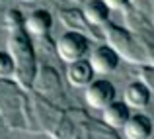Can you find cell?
Masks as SVG:
<instances>
[{"mask_svg": "<svg viewBox=\"0 0 154 139\" xmlns=\"http://www.w3.org/2000/svg\"><path fill=\"white\" fill-rule=\"evenodd\" d=\"M66 79L72 86L76 88H86L88 84L94 80V69H92L90 61H76V63H70L68 65V71H66Z\"/></svg>", "mask_w": 154, "mask_h": 139, "instance_id": "cell-5", "label": "cell"}, {"mask_svg": "<svg viewBox=\"0 0 154 139\" xmlns=\"http://www.w3.org/2000/svg\"><path fill=\"white\" fill-rule=\"evenodd\" d=\"M16 61L8 51H0V79H6L14 73Z\"/></svg>", "mask_w": 154, "mask_h": 139, "instance_id": "cell-11", "label": "cell"}, {"mask_svg": "<svg viewBox=\"0 0 154 139\" xmlns=\"http://www.w3.org/2000/svg\"><path fill=\"white\" fill-rule=\"evenodd\" d=\"M129 118H131V110L125 102H111L107 108H103V121L109 128L123 129Z\"/></svg>", "mask_w": 154, "mask_h": 139, "instance_id": "cell-7", "label": "cell"}, {"mask_svg": "<svg viewBox=\"0 0 154 139\" xmlns=\"http://www.w3.org/2000/svg\"><path fill=\"white\" fill-rule=\"evenodd\" d=\"M4 2H6V0H0V4H4Z\"/></svg>", "mask_w": 154, "mask_h": 139, "instance_id": "cell-15", "label": "cell"}, {"mask_svg": "<svg viewBox=\"0 0 154 139\" xmlns=\"http://www.w3.org/2000/svg\"><path fill=\"white\" fill-rule=\"evenodd\" d=\"M88 49H90V43H88L86 35L78 34V31H66L57 41V55L68 65L84 59Z\"/></svg>", "mask_w": 154, "mask_h": 139, "instance_id": "cell-1", "label": "cell"}, {"mask_svg": "<svg viewBox=\"0 0 154 139\" xmlns=\"http://www.w3.org/2000/svg\"><path fill=\"white\" fill-rule=\"evenodd\" d=\"M105 4H107L109 10H121V8H125L129 4V0H103Z\"/></svg>", "mask_w": 154, "mask_h": 139, "instance_id": "cell-13", "label": "cell"}, {"mask_svg": "<svg viewBox=\"0 0 154 139\" xmlns=\"http://www.w3.org/2000/svg\"><path fill=\"white\" fill-rule=\"evenodd\" d=\"M90 65H92V69H94V73L107 75V73H113L117 69V65H119V55H117L115 49H111L107 45H100L92 51Z\"/></svg>", "mask_w": 154, "mask_h": 139, "instance_id": "cell-3", "label": "cell"}, {"mask_svg": "<svg viewBox=\"0 0 154 139\" xmlns=\"http://www.w3.org/2000/svg\"><path fill=\"white\" fill-rule=\"evenodd\" d=\"M22 2H27V4H31V2H37V0H22Z\"/></svg>", "mask_w": 154, "mask_h": 139, "instance_id": "cell-14", "label": "cell"}, {"mask_svg": "<svg viewBox=\"0 0 154 139\" xmlns=\"http://www.w3.org/2000/svg\"><path fill=\"white\" fill-rule=\"evenodd\" d=\"M4 24H6V27L8 30H12V31H18L20 27L26 24V18H22V14H20L18 10H10L6 14V18H4Z\"/></svg>", "mask_w": 154, "mask_h": 139, "instance_id": "cell-12", "label": "cell"}, {"mask_svg": "<svg viewBox=\"0 0 154 139\" xmlns=\"http://www.w3.org/2000/svg\"><path fill=\"white\" fill-rule=\"evenodd\" d=\"M123 133L127 139H148L152 135V121L144 114H135L127 120L123 128Z\"/></svg>", "mask_w": 154, "mask_h": 139, "instance_id": "cell-6", "label": "cell"}, {"mask_svg": "<svg viewBox=\"0 0 154 139\" xmlns=\"http://www.w3.org/2000/svg\"><path fill=\"white\" fill-rule=\"evenodd\" d=\"M23 27H26V31L29 35H35V37H41V35L49 34L51 27H53V16H51V12H47V10H33L26 18Z\"/></svg>", "mask_w": 154, "mask_h": 139, "instance_id": "cell-4", "label": "cell"}, {"mask_svg": "<svg viewBox=\"0 0 154 139\" xmlns=\"http://www.w3.org/2000/svg\"><path fill=\"white\" fill-rule=\"evenodd\" d=\"M8 53L14 57L16 63L22 61V57H29L33 55V49H31L29 39H26V34H20V31H14L8 39Z\"/></svg>", "mask_w": 154, "mask_h": 139, "instance_id": "cell-9", "label": "cell"}, {"mask_svg": "<svg viewBox=\"0 0 154 139\" xmlns=\"http://www.w3.org/2000/svg\"><path fill=\"white\" fill-rule=\"evenodd\" d=\"M109 8L103 0H90V2L84 6V18L88 24L92 26H102L109 20Z\"/></svg>", "mask_w": 154, "mask_h": 139, "instance_id": "cell-10", "label": "cell"}, {"mask_svg": "<svg viewBox=\"0 0 154 139\" xmlns=\"http://www.w3.org/2000/svg\"><path fill=\"white\" fill-rule=\"evenodd\" d=\"M148 102H150V90L143 82H133L127 86V90H125V104L129 108L143 110L148 106Z\"/></svg>", "mask_w": 154, "mask_h": 139, "instance_id": "cell-8", "label": "cell"}, {"mask_svg": "<svg viewBox=\"0 0 154 139\" xmlns=\"http://www.w3.org/2000/svg\"><path fill=\"white\" fill-rule=\"evenodd\" d=\"M86 104L92 106L96 110H103L107 108L111 102H115V86L113 82L105 79H98V80H92L90 84L86 86Z\"/></svg>", "mask_w": 154, "mask_h": 139, "instance_id": "cell-2", "label": "cell"}]
</instances>
